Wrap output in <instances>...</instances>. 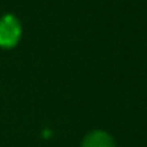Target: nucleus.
Masks as SVG:
<instances>
[{
	"mask_svg": "<svg viewBox=\"0 0 147 147\" xmlns=\"http://www.w3.org/2000/svg\"><path fill=\"white\" fill-rule=\"evenodd\" d=\"M22 38V24L13 13H7L0 18V48L14 49Z\"/></svg>",
	"mask_w": 147,
	"mask_h": 147,
	"instance_id": "obj_1",
	"label": "nucleus"
},
{
	"mask_svg": "<svg viewBox=\"0 0 147 147\" xmlns=\"http://www.w3.org/2000/svg\"><path fill=\"white\" fill-rule=\"evenodd\" d=\"M81 147H117V142L106 130H92L84 134Z\"/></svg>",
	"mask_w": 147,
	"mask_h": 147,
	"instance_id": "obj_2",
	"label": "nucleus"
}]
</instances>
